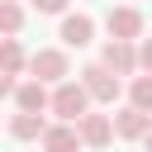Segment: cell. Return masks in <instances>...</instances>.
I'll return each mask as SVG.
<instances>
[{
    "label": "cell",
    "mask_w": 152,
    "mask_h": 152,
    "mask_svg": "<svg viewBox=\"0 0 152 152\" xmlns=\"http://www.w3.org/2000/svg\"><path fill=\"white\" fill-rule=\"evenodd\" d=\"M109 128H114V138H128V142H142V133L152 128V114H142V109H119V114H109Z\"/></svg>",
    "instance_id": "52a82bcc"
},
{
    "label": "cell",
    "mask_w": 152,
    "mask_h": 152,
    "mask_svg": "<svg viewBox=\"0 0 152 152\" xmlns=\"http://www.w3.org/2000/svg\"><path fill=\"white\" fill-rule=\"evenodd\" d=\"M104 28H109V38L133 43V38H142V14H138L133 5H114V10L104 14Z\"/></svg>",
    "instance_id": "277c9868"
},
{
    "label": "cell",
    "mask_w": 152,
    "mask_h": 152,
    "mask_svg": "<svg viewBox=\"0 0 152 152\" xmlns=\"http://www.w3.org/2000/svg\"><path fill=\"white\" fill-rule=\"evenodd\" d=\"M128 104L142 109V114H152V76H133L128 81Z\"/></svg>",
    "instance_id": "4fadbf2b"
},
{
    "label": "cell",
    "mask_w": 152,
    "mask_h": 152,
    "mask_svg": "<svg viewBox=\"0 0 152 152\" xmlns=\"http://www.w3.org/2000/svg\"><path fill=\"white\" fill-rule=\"evenodd\" d=\"M14 86H19V81H14L10 71H0V100H5V95H14Z\"/></svg>",
    "instance_id": "e0dca14e"
},
{
    "label": "cell",
    "mask_w": 152,
    "mask_h": 152,
    "mask_svg": "<svg viewBox=\"0 0 152 152\" xmlns=\"http://www.w3.org/2000/svg\"><path fill=\"white\" fill-rule=\"evenodd\" d=\"M24 48H19V38H0V71H10V76H19L24 71Z\"/></svg>",
    "instance_id": "7c38bea8"
},
{
    "label": "cell",
    "mask_w": 152,
    "mask_h": 152,
    "mask_svg": "<svg viewBox=\"0 0 152 152\" xmlns=\"http://www.w3.org/2000/svg\"><path fill=\"white\" fill-rule=\"evenodd\" d=\"M24 71H33V81H43V86H57V81L71 76V62H66L62 48H38V52L24 62Z\"/></svg>",
    "instance_id": "7a4b0ae2"
},
{
    "label": "cell",
    "mask_w": 152,
    "mask_h": 152,
    "mask_svg": "<svg viewBox=\"0 0 152 152\" xmlns=\"http://www.w3.org/2000/svg\"><path fill=\"white\" fill-rule=\"evenodd\" d=\"M57 38H62L66 48H90V38H95V19H90V14H62Z\"/></svg>",
    "instance_id": "ba28073f"
},
{
    "label": "cell",
    "mask_w": 152,
    "mask_h": 152,
    "mask_svg": "<svg viewBox=\"0 0 152 152\" xmlns=\"http://www.w3.org/2000/svg\"><path fill=\"white\" fill-rule=\"evenodd\" d=\"M142 147H147V152H152V128H147V133H142Z\"/></svg>",
    "instance_id": "ac0fdd59"
},
{
    "label": "cell",
    "mask_w": 152,
    "mask_h": 152,
    "mask_svg": "<svg viewBox=\"0 0 152 152\" xmlns=\"http://www.w3.org/2000/svg\"><path fill=\"white\" fill-rule=\"evenodd\" d=\"M43 128H48V119H43V114H24V109H19V114H10V133H14L19 142H33Z\"/></svg>",
    "instance_id": "8fae6325"
},
{
    "label": "cell",
    "mask_w": 152,
    "mask_h": 152,
    "mask_svg": "<svg viewBox=\"0 0 152 152\" xmlns=\"http://www.w3.org/2000/svg\"><path fill=\"white\" fill-rule=\"evenodd\" d=\"M100 66H109L114 76H133V71H138V52H133V43L109 38V43H104V52H100Z\"/></svg>",
    "instance_id": "8992f818"
},
{
    "label": "cell",
    "mask_w": 152,
    "mask_h": 152,
    "mask_svg": "<svg viewBox=\"0 0 152 152\" xmlns=\"http://www.w3.org/2000/svg\"><path fill=\"white\" fill-rule=\"evenodd\" d=\"M19 28H24V10L14 0H0V38H14Z\"/></svg>",
    "instance_id": "5bb4252c"
},
{
    "label": "cell",
    "mask_w": 152,
    "mask_h": 152,
    "mask_svg": "<svg viewBox=\"0 0 152 152\" xmlns=\"http://www.w3.org/2000/svg\"><path fill=\"white\" fill-rule=\"evenodd\" d=\"M28 5H33L38 14H66V5H71V0H28Z\"/></svg>",
    "instance_id": "9a60e30c"
},
{
    "label": "cell",
    "mask_w": 152,
    "mask_h": 152,
    "mask_svg": "<svg viewBox=\"0 0 152 152\" xmlns=\"http://www.w3.org/2000/svg\"><path fill=\"white\" fill-rule=\"evenodd\" d=\"M133 52H138V71H147V76H152V38H142Z\"/></svg>",
    "instance_id": "2e32d148"
},
{
    "label": "cell",
    "mask_w": 152,
    "mask_h": 152,
    "mask_svg": "<svg viewBox=\"0 0 152 152\" xmlns=\"http://www.w3.org/2000/svg\"><path fill=\"white\" fill-rule=\"evenodd\" d=\"M76 138H81V147H109L114 142V128H109V114H81L76 119Z\"/></svg>",
    "instance_id": "5b68a950"
},
{
    "label": "cell",
    "mask_w": 152,
    "mask_h": 152,
    "mask_svg": "<svg viewBox=\"0 0 152 152\" xmlns=\"http://www.w3.org/2000/svg\"><path fill=\"white\" fill-rule=\"evenodd\" d=\"M48 109H52L62 124H76V119L90 109V95H86L81 81H57V90L48 95Z\"/></svg>",
    "instance_id": "6da1fadb"
},
{
    "label": "cell",
    "mask_w": 152,
    "mask_h": 152,
    "mask_svg": "<svg viewBox=\"0 0 152 152\" xmlns=\"http://www.w3.org/2000/svg\"><path fill=\"white\" fill-rule=\"evenodd\" d=\"M14 104H19L24 114H43V109H48V86H43V81H19V86H14Z\"/></svg>",
    "instance_id": "30bf717a"
},
{
    "label": "cell",
    "mask_w": 152,
    "mask_h": 152,
    "mask_svg": "<svg viewBox=\"0 0 152 152\" xmlns=\"http://www.w3.org/2000/svg\"><path fill=\"white\" fill-rule=\"evenodd\" d=\"M81 86H86V95L100 100V104H114V100H119V76H114L109 66H100V62H90V66L81 71Z\"/></svg>",
    "instance_id": "3957f363"
},
{
    "label": "cell",
    "mask_w": 152,
    "mask_h": 152,
    "mask_svg": "<svg viewBox=\"0 0 152 152\" xmlns=\"http://www.w3.org/2000/svg\"><path fill=\"white\" fill-rule=\"evenodd\" d=\"M43 152H81V138H76V124H48L38 133Z\"/></svg>",
    "instance_id": "9c48e42d"
}]
</instances>
